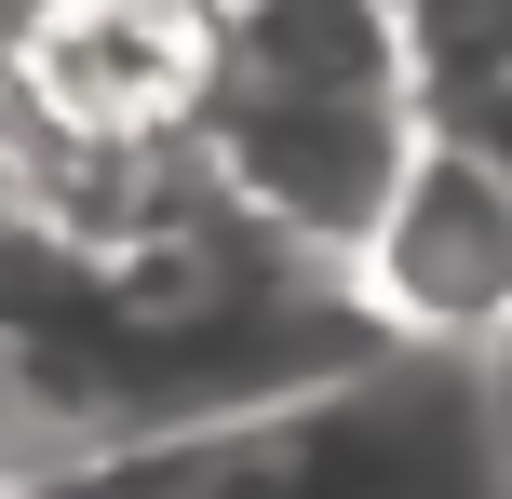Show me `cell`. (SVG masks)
<instances>
[{
	"label": "cell",
	"instance_id": "obj_1",
	"mask_svg": "<svg viewBox=\"0 0 512 499\" xmlns=\"http://www.w3.org/2000/svg\"><path fill=\"white\" fill-rule=\"evenodd\" d=\"M418 122L432 108L405 68V0H230V81L203 122V176L270 243L351 270Z\"/></svg>",
	"mask_w": 512,
	"mask_h": 499
},
{
	"label": "cell",
	"instance_id": "obj_4",
	"mask_svg": "<svg viewBox=\"0 0 512 499\" xmlns=\"http://www.w3.org/2000/svg\"><path fill=\"white\" fill-rule=\"evenodd\" d=\"M405 68L418 108H459L512 68V0H405Z\"/></svg>",
	"mask_w": 512,
	"mask_h": 499
},
{
	"label": "cell",
	"instance_id": "obj_2",
	"mask_svg": "<svg viewBox=\"0 0 512 499\" xmlns=\"http://www.w3.org/2000/svg\"><path fill=\"white\" fill-rule=\"evenodd\" d=\"M230 81V0H14L0 122L41 162H189Z\"/></svg>",
	"mask_w": 512,
	"mask_h": 499
},
{
	"label": "cell",
	"instance_id": "obj_5",
	"mask_svg": "<svg viewBox=\"0 0 512 499\" xmlns=\"http://www.w3.org/2000/svg\"><path fill=\"white\" fill-rule=\"evenodd\" d=\"M472 405H486V459H499V486H512V324L472 351Z\"/></svg>",
	"mask_w": 512,
	"mask_h": 499
},
{
	"label": "cell",
	"instance_id": "obj_3",
	"mask_svg": "<svg viewBox=\"0 0 512 499\" xmlns=\"http://www.w3.org/2000/svg\"><path fill=\"white\" fill-rule=\"evenodd\" d=\"M351 297L391 351H486L512 324V162H486L459 122H418L378 230L351 243Z\"/></svg>",
	"mask_w": 512,
	"mask_h": 499
},
{
	"label": "cell",
	"instance_id": "obj_6",
	"mask_svg": "<svg viewBox=\"0 0 512 499\" xmlns=\"http://www.w3.org/2000/svg\"><path fill=\"white\" fill-rule=\"evenodd\" d=\"M432 122H459V135H472V149H486V162H512V68L486 81V95H459V108H432Z\"/></svg>",
	"mask_w": 512,
	"mask_h": 499
}]
</instances>
